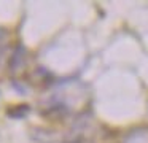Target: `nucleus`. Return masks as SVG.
Here are the masks:
<instances>
[{
	"instance_id": "f257e3e1",
	"label": "nucleus",
	"mask_w": 148,
	"mask_h": 143,
	"mask_svg": "<svg viewBox=\"0 0 148 143\" xmlns=\"http://www.w3.org/2000/svg\"><path fill=\"white\" fill-rule=\"evenodd\" d=\"M24 59H26V49L23 46H18L16 51L13 53L11 56V62H10V67L13 70H18L19 67L24 65Z\"/></svg>"
},
{
	"instance_id": "f03ea898",
	"label": "nucleus",
	"mask_w": 148,
	"mask_h": 143,
	"mask_svg": "<svg viewBox=\"0 0 148 143\" xmlns=\"http://www.w3.org/2000/svg\"><path fill=\"white\" fill-rule=\"evenodd\" d=\"M27 113H29V107L19 105V107L10 110V113H8V114H10L11 118H24V116H27Z\"/></svg>"
},
{
	"instance_id": "7ed1b4c3",
	"label": "nucleus",
	"mask_w": 148,
	"mask_h": 143,
	"mask_svg": "<svg viewBox=\"0 0 148 143\" xmlns=\"http://www.w3.org/2000/svg\"><path fill=\"white\" fill-rule=\"evenodd\" d=\"M7 46V32L0 27V51H3Z\"/></svg>"
}]
</instances>
